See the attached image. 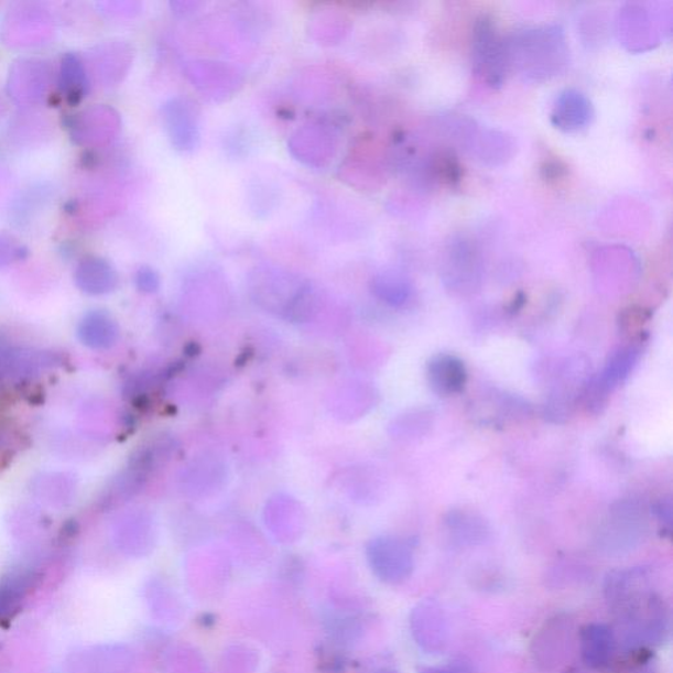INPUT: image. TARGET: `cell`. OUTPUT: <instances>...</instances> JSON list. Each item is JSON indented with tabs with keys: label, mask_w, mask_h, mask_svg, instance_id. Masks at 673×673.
I'll use <instances>...</instances> for the list:
<instances>
[{
	"label": "cell",
	"mask_w": 673,
	"mask_h": 673,
	"mask_svg": "<svg viewBox=\"0 0 673 673\" xmlns=\"http://www.w3.org/2000/svg\"><path fill=\"white\" fill-rule=\"evenodd\" d=\"M604 594L625 649L639 651L667 641L670 609L656 593L649 569L611 571L605 579Z\"/></svg>",
	"instance_id": "6da1fadb"
},
{
	"label": "cell",
	"mask_w": 673,
	"mask_h": 673,
	"mask_svg": "<svg viewBox=\"0 0 673 673\" xmlns=\"http://www.w3.org/2000/svg\"><path fill=\"white\" fill-rule=\"evenodd\" d=\"M649 530L644 506L636 500H622L609 509L607 519L597 530L598 550L608 555H623L633 552Z\"/></svg>",
	"instance_id": "7a4b0ae2"
},
{
	"label": "cell",
	"mask_w": 673,
	"mask_h": 673,
	"mask_svg": "<svg viewBox=\"0 0 673 673\" xmlns=\"http://www.w3.org/2000/svg\"><path fill=\"white\" fill-rule=\"evenodd\" d=\"M590 378V363L587 358L574 357L556 371L552 390L545 404V416L552 423L563 424L571 417L586 395Z\"/></svg>",
	"instance_id": "3957f363"
},
{
	"label": "cell",
	"mask_w": 673,
	"mask_h": 673,
	"mask_svg": "<svg viewBox=\"0 0 673 673\" xmlns=\"http://www.w3.org/2000/svg\"><path fill=\"white\" fill-rule=\"evenodd\" d=\"M473 56L479 76L489 86H501L511 59L506 40H502L492 20L487 17L480 18L475 24Z\"/></svg>",
	"instance_id": "277c9868"
},
{
	"label": "cell",
	"mask_w": 673,
	"mask_h": 673,
	"mask_svg": "<svg viewBox=\"0 0 673 673\" xmlns=\"http://www.w3.org/2000/svg\"><path fill=\"white\" fill-rule=\"evenodd\" d=\"M641 352V346L637 344L623 346L609 357L607 365L597 377L590 378L583 399L589 412L603 413L608 405L610 393L633 372Z\"/></svg>",
	"instance_id": "5b68a950"
},
{
	"label": "cell",
	"mask_w": 673,
	"mask_h": 673,
	"mask_svg": "<svg viewBox=\"0 0 673 673\" xmlns=\"http://www.w3.org/2000/svg\"><path fill=\"white\" fill-rule=\"evenodd\" d=\"M575 625L567 615L550 618L535 634L532 643L534 662L542 670H554L566 661L573 650Z\"/></svg>",
	"instance_id": "8992f818"
},
{
	"label": "cell",
	"mask_w": 673,
	"mask_h": 673,
	"mask_svg": "<svg viewBox=\"0 0 673 673\" xmlns=\"http://www.w3.org/2000/svg\"><path fill=\"white\" fill-rule=\"evenodd\" d=\"M411 629L414 641L426 654H444L451 643V625L442 605L427 598L413 609Z\"/></svg>",
	"instance_id": "52a82bcc"
},
{
	"label": "cell",
	"mask_w": 673,
	"mask_h": 673,
	"mask_svg": "<svg viewBox=\"0 0 673 673\" xmlns=\"http://www.w3.org/2000/svg\"><path fill=\"white\" fill-rule=\"evenodd\" d=\"M370 556L373 568L387 582H403L410 577L414 567L410 545L398 539H379L372 542Z\"/></svg>",
	"instance_id": "ba28073f"
},
{
	"label": "cell",
	"mask_w": 673,
	"mask_h": 673,
	"mask_svg": "<svg viewBox=\"0 0 673 673\" xmlns=\"http://www.w3.org/2000/svg\"><path fill=\"white\" fill-rule=\"evenodd\" d=\"M579 644L583 662L590 670L608 669L615 661L617 637L608 625H586L580 631Z\"/></svg>",
	"instance_id": "9c48e42d"
},
{
	"label": "cell",
	"mask_w": 673,
	"mask_h": 673,
	"mask_svg": "<svg viewBox=\"0 0 673 673\" xmlns=\"http://www.w3.org/2000/svg\"><path fill=\"white\" fill-rule=\"evenodd\" d=\"M426 377L433 392L444 398L458 395L467 383L464 360L452 355L433 357L427 362Z\"/></svg>",
	"instance_id": "30bf717a"
},
{
	"label": "cell",
	"mask_w": 673,
	"mask_h": 673,
	"mask_svg": "<svg viewBox=\"0 0 673 673\" xmlns=\"http://www.w3.org/2000/svg\"><path fill=\"white\" fill-rule=\"evenodd\" d=\"M445 528L454 545L471 547L482 545L489 539L488 523L479 514L454 509L446 515Z\"/></svg>",
	"instance_id": "8fae6325"
},
{
	"label": "cell",
	"mask_w": 673,
	"mask_h": 673,
	"mask_svg": "<svg viewBox=\"0 0 673 673\" xmlns=\"http://www.w3.org/2000/svg\"><path fill=\"white\" fill-rule=\"evenodd\" d=\"M593 106H590L586 95L567 90L556 99L552 120L556 128L573 132L586 128L593 119Z\"/></svg>",
	"instance_id": "7c38bea8"
},
{
	"label": "cell",
	"mask_w": 673,
	"mask_h": 673,
	"mask_svg": "<svg viewBox=\"0 0 673 673\" xmlns=\"http://www.w3.org/2000/svg\"><path fill=\"white\" fill-rule=\"evenodd\" d=\"M189 106L185 100L173 99L166 108L170 135L173 144L182 151L194 149L195 140L198 139V126L194 120L196 113Z\"/></svg>",
	"instance_id": "4fadbf2b"
},
{
	"label": "cell",
	"mask_w": 673,
	"mask_h": 673,
	"mask_svg": "<svg viewBox=\"0 0 673 673\" xmlns=\"http://www.w3.org/2000/svg\"><path fill=\"white\" fill-rule=\"evenodd\" d=\"M377 295L383 298V302L400 307L408 302L411 295V285L403 276L397 273H386L379 275L373 283Z\"/></svg>",
	"instance_id": "5bb4252c"
},
{
	"label": "cell",
	"mask_w": 673,
	"mask_h": 673,
	"mask_svg": "<svg viewBox=\"0 0 673 673\" xmlns=\"http://www.w3.org/2000/svg\"><path fill=\"white\" fill-rule=\"evenodd\" d=\"M652 512H654L662 528L667 530V533L671 534V530H672V500L671 498H664V499L659 500L656 504L652 507Z\"/></svg>",
	"instance_id": "9a60e30c"
},
{
	"label": "cell",
	"mask_w": 673,
	"mask_h": 673,
	"mask_svg": "<svg viewBox=\"0 0 673 673\" xmlns=\"http://www.w3.org/2000/svg\"><path fill=\"white\" fill-rule=\"evenodd\" d=\"M141 284H144L145 289L154 290L159 285V278L153 273L152 270L141 271Z\"/></svg>",
	"instance_id": "2e32d148"
},
{
	"label": "cell",
	"mask_w": 673,
	"mask_h": 673,
	"mask_svg": "<svg viewBox=\"0 0 673 673\" xmlns=\"http://www.w3.org/2000/svg\"><path fill=\"white\" fill-rule=\"evenodd\" d=\"M421 673H474L470 670L460 667V665H447V667H427Z\"/></svg>",
	"instance_id": "e0dca14e"
},
{
	"label": "cell",
	"mask_w": 673,
	"mask_h": 673,
	"mask_svg": "<svg viewBox=\"0 0 673 673\" xmlns=\"http://www.w3.org/2000/svg\"><path fill=\"white\" fill-rule=\"evenodd\" d=\"M630 673H654L652 672L650 665L648 663L641 665V667L634 670L633 672Z\"/></svg>",
	"instance_id": "ac0fdd59"
},
{
	"label": "cell",
	"mask_w": 673,
	"mask_h": 673,
	"mask_svg": "<svg viewBox=\"0 0 673 673\" xmlns=\"http://www.w3.org/2000/svg\"><path fill=\"white\" fill-rule=\"evenodd\" d=\"M569 673H584V672L583 671H573V672H569Z\"/></svg>",
	"instance_id": "d6986e66"
},
{
	"label": "cell",
	"mask_w": 673,
	"mask_h": 673,
	"mask_svg": "<svg viewBox=\"0 0 673 673\" xmlns=\"http://www.w3.org/2000/svg\"><path fill=\"white\" fill-rule=\"evenodd\" d=\"M386 673H397V672H386Z\"/></svg>",
	"instance_id": "ffe728a7"
}]
</instances>
